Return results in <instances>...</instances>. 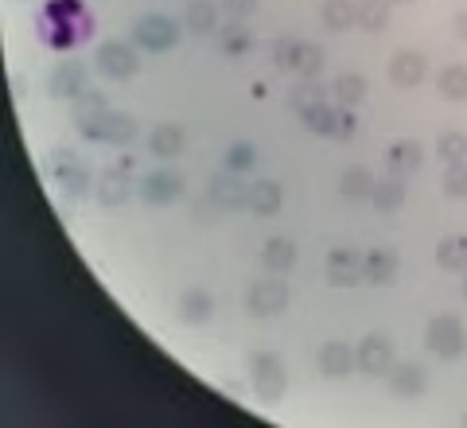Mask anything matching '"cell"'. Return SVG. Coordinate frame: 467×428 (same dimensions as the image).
<instances>
[{"instance_id": "cell-1", "label": "cell", "mask_w": 467, "mask_h": 428, "mask_svg": "<svg viewBox=\"0 0 467 428\" xmlns=\"http://www.w3.org/2000/svg\"><path fill=\"white\" fill-rule=\"evenodd\" d=\"M39 39L55 51H70L82 39H90L94 32V16L86 12L82 0H47V8L39 12Z\"/></svg>"}, {"instance_id": "cell-2", "label": "cell", "mask_w": 467, "mask_h": 428, "mask_svg": "<svg viewBox=\"0 0 467 428\" xmlns=\"http://www.w3.org/2000/svg\"><path fill=\"white\" fill-rule=\"evenodd\" d=\"M425 343H429V350L441 354V359H460V354L467 350V331H463V323L456 316H436L429 323Z\"/></svg>"}, {"instance_id": "cell-3", "label": "cell", "mask_w": 467, "mask_h": 428, "mask_svg": "<svg viewBox=\"0 0 467 428\" xmlns=\"http://www.w3.org/2000/svg\"><path fill=\"white\" fill-rule=\"evenodd\" d=\"M94 63H98V70L106 78H133L137 67H140V58H137V51L129 47V43L109 39V43H101V47H98Z\"/></svg>"}, {"instance_id": "cell-4", "label": "cell", "mask_w": 467, "mask_h": 428, "mask_svg": "<svg viewBox=\"0 0 467 428\" xmlns=\"http://www.w3.org/2000/svg\"><path fill=\"white\" fill-rule=\"evenodd\" d=\"M288 386V374H285V362L276 359V354H257L254 359V390L257 397H265V402H276V397L285 393Z\"/></svg>"}, {"instance_id": "cell-5", "label": "cell", "mask_w": 467, "mask_h": 428, "mask_svg": "<svg viewBox=\"0 0 467 428\" xmlns=\"http://www.w3.org/2000/svg\"><path fill=\"white\" fill-rule=\"evenodd\" d=\"M82 132L90 141H101V144H129L137 137V121L129 113H101L98 121H90Z\"/></svg>"}, {"instance_id": "cell-6", "label": "cell", "mask_w": 467, "mask_h": 428, "mask_svg": "<svg viewBox=\"0 0 467 428\" xmlns=\"http://www.w3.org/2000/svg\"><path fill=\"white\" fill-rule=\"evenodd\" d=\"M133 36H137L140 47H149V51H168V47H175V39H180L175 24L168 16H156V12H152V16H140L137 20Z\"/></svg>"}, {"instance_id": "cell-7", "label": "cell", "mask_w": 467, "mask_h": 428, "mask_svg": "<svg viewBox=\"0 0 467 428\" xmlns=\"http://www.w3.org/2000/svg\"><path fill=\"white\" fill-rule=\"evenodd\" d=\"M254 316H276L288 308V285L285 280H257L250 288V297H245Z\"/></svg>"}, {"instance_id": "cell-8", "label": "cell", "mask_w": 467, "mask_h": 428, "mask_svg": "<svg viewBox=\"0 0 467 428\" xmlns=\"http://www.w3.org/2000/svg\"><path fill=\"white\" fill-rule=\"evenodd\" d=\"M358 371L362 374H389L393 371V347H389V339L386 335H367L362 339V347H358Z\"/></svg>"}, {"instance_id": "cell-9", "label": "cell", "mask_w": 467, "mask_h": 428, "mask_svg": "<svg viewBox=\"0 0 467 428\" xmlns=\"http://www.w3.org/2000/svg\"><path fill=\"white\" fill-rule=\"evenodd\" d=\"M367 277L362 273V257L355 254V249H331V257H327V280L335 288H350V285H358V280Z\"/></svg>"}, {"instance_id": "cell-10", "label": "cell", "mask_w": 467, "mask_h": 428, "mask_svg": "<svg viewBox=\"0 0 467 428\" xmlns=\"http://www.w3.org/2000/svg\"><path fill=\"white\" fill-rule=\"evenodd\" d=\"M47 90L55 98H78L86 90V67L82 63H58L47 78Z\"/></svg>"}, {"instance_id": "cell-11", "label": "cell", "mask_w": 467, "mask_h": 428, "mask_svg": "<svg viewBox=\"0 0 467 428\" xmlns=\"http://www.w3.org/2000/svg\"><path fill=\"white\" fill-rule=\"evenodd\" d=\"M94 195L106 206H121L129 199V172L125 168H109L94 180Z\"/></svg>"}, {"instance_id": "cell-12", "label": "cell", "mask_w": 467, "mask_h": 428, "mask_svg": "<svg viewBox=\"0 0 467 428\" xmlns=\"http://www.w3.org/2000/svg\"><path fill=\"white\" fill-rule=\"evenodd\" d=\"M55 175H58V183L67 187V195H86L90 191V175H86L78 164H75V152L63 149V152H55Z\"/></svg>"}, {"instance_id": "cell-13", "label": "cell", "mask_w": 467, "mask_h": 428, "mask_svg": "<svg viewBox=\"0 0 467 428\" xmlns=\"http://www.w3.org/2000/svg\"><path fill=\"white\" fill-rule=\"evenodd\" d=\"M420 144L417 141H393L389 144V156H386V168H389V175H413L417 168H420Z\"/></svg>"}, {"instance_id": "cell-14", "label": "cell", "mask_w": 467, "mask_h": 428, "mask_svg": "<svg viewBox=\"0 0 467 428\" xmlns=\"http://www.w3.org/2000/svg\"><path fill=\"white\" fill-rule=\"evenodd\" d=\"M180 191H183V180L175 172H152V175H144V183H140V195L149 203H171Z\"/></svg>"}, {"instance_id": "cell-15", "label": "cell", "mask_w": 467, "mask_h": 428, "mask_svg": "<svg viewBox=\"0 0 467 428\" xmlns=\"http://www.w3.org/2000/svg\"><path fill=\"white\" fill-rule=\"evenodd\" d=\"M358 359L347 350V343H324V350H319V374L324 378H347L350 374V366H355Z\"/></svg>"}, {"instance_id": "cell-16", "label": "cell", "mask_w": 467, "mask_h": 428, "mask_svg": "<svg viewBox=\"0 0 467 428\" xmlns=\"http://www.w3.org/2000/svg\"><path fill=\"white\" fill-rule=\"evenodd\" d=\"M211 195L223 203L226 211H242V206H250V187H245L242 180H234V175H214Z\"/></svg>"}, {"instance_id": "cell-17", "label": "cell", "mask_w": 467, "mask_h": 428, "mask_svg": "<svg viewBox=\"0 0 467 428\" xmlns=\"http://www.w3.org/2000/svg\"><path fill=\"white\" fill-rule=\"evenodd\" d=\"M362 273H367L370 285H389V280L398 277V254H393V249H370V254L362 257Z\"/></svg>"}, {"instance_id": "cell-18", "label": "cell", "mask_w": 467, "mask_h": 428, "mask_svg": "<svg viewBox=\"0 0 467 428\" xmlns=\"http://www.w3.org/2000/svg\"><path fill=\"white\" fill-rule=\"evenodd\" d=\"M389 78H393V86H417L425 78V58L417 51H398L389 63Z\"/></svg>"}, {"instance_id": "cell-19", "label": "cell", "mask_w": 467, "mask_h": 428, "mask_svg": "<svg viewBox=\"0 0 467 428\" xmlns=\"http://www.w3.org/2000/svg\"><path fill=\"white\" fill-rule=\"evenodd\" d=\"M389 386L398 397H420L425 393V371H420L417 362H401V366H393Z\"/></svg>"}, {"instance_id": "cell-20", "label": "cell", "mask_w": 467, "mask_h": 428, "mask_svg": "<svg viewBox=\"0 0 467 428\" xmlns=\"http://www.w3.org/2000/svg\"><path fill=\"white\" fill-rule=\"evenodd\" d=\"M436 261L448 273H467V234H451L436 245Z\"/></svg>"}, {"instance_id": "cell-21", "label": "cell", "mask_w": 467, "mask_h": 428, "mask_svg": "<svg viewBox=\"0 0 467 428\" xmlns=\"http://www.w3.org/2000/svg\"><path fill=\"white\" fill-rule=\"evenodd\" d=\"M281 203H285V187H281V183L261 180V183L250 187V211H257V214H276V211H281Z\"/></svg>"}, {"instance_id": "cell-22", "label": "cell", "mask_w": 467, "mask_h": 428, "mask_svg": "<svg viewBox=\"0 0 467 428\" xmlns=\"http://www.w3.org/2000/svg\"><path fill=\"white\" fill-rule=\"evenodd\" d=\"M211 312H214L211 292H202V288H187L183 292V300H180V319L183 323H207Z\"/></svg>"}, {"instance_id": "cell-23", "label": "cell", "mask_w": 467, "mask_h": 428, "mask_svg": "<svg viewBox=\"0 0 467 428\" xmlns=\"http://www.w3.org/2000/svg\"><path fill=\"white\" fill-rule=\"evenodd\" d=\"M374 187H378L374 172H370V168H362V164L347 168V172H343V180H339V191H343L347 199H370V195H374Z\"/></svg>"}, {"instance_id": "cell-24", "label": "cell", "mask_w": 467, "mask_h": 428, "mask_svg": "<svg viewBox=\"0 0 467 428\" xmlns=\"http://www.w3.org/2000/svg\"><path fill=\"white\" fill-rule=\"evenodd\" d=\"M324 94H327V90H324V82H319V78H300V82L288 90V106L304 117L312 106H319V101H324Z\"/></svg>"}, {"instance_id": "cell-25", "label": "cell", "mask_w": 467, "mask_h": 428, "mask_svg": "<svg viewBox=\"0 0 467 428\" xmlns=\"http://www.w3.org/2000/svg\"><path fill=\"white\" fill-rule=\"evenodd\" d=\"M149 149H152V156H164V160L180 156L183 152V129L180 125H156V132L149 137Z\"/></svg>"}, {"instance_id": "cell-26", "label": "cell", "mask_w": 467, "mask_h": 428, "mask_svg": "<svg viewBox=\"0 0 467 428\" xmlns=\"http://www.w3.org/2000/svg\"><path fill=\"white\" fill-rule=\"evenodd\" d=\"M261 257H265V265L273 273H288L292 265H296V245H292L288 238H269L265 254H261Z\"/></svg>"}, {"instance_id": "cell-27", "label": "cell", "mask_w": 467, "mask_h": 428, "mask_svg": "<svg viewBox=\"0 0 467 428\" xmlns=\"http://www.w3.org/2000/svg\"><path fill=\"white\" fill-rule=\"evenodd\" d=\"M324 20L331 32H347L350 24H358V0H327Z\"/></svg>"}, {"instance_id": "cell-28", "label": "cell", "mask_w": 467, "mask_h": 428, "mask_svg": "<svg viewBox=\"0 0 467 428\" xmlns=\"http://www.w3.org/2000/svg\"><path fill=\"white\" fill-rule=\"evenodd\" d=\"M183 20H187V32H214L218 8L211 5V0H192L187 12H183Z\"/></svg>"}, {"instance_id": "cell-29", "label": "cell", "mask_w": 467, "mask_h": 428, "mask_svg": "<svg viewBox=\"0 0 467 428\" xmlns=\"http://www.w3.org/2000/svg\"><path fill=\"white\" fill-rule=\"evenodd\" d=\"M386 24H389V0H358V27L386 32Z\"/></svg>"}, {"instance_id": "cell-30", "label": "cell", "mask_w": 467, "mask_h": 428, "mask_svg": "<svg viewBox=\"0 0 467 428\" xmlns=\"http://www.w3.org/2000/svg\"><path fill=\"white\" fill-rule=\"evenodd\" d=\"M101 113H109V110H106V94L82 90V94L75 98V121H78V129H86L90 121H98Z\"/></svg>"}, {"instance_id": "cell-31", "label": "cell", "mask_w": 467, "mask_h": 428, "mask_svg": "<svg viewBox=\"0 0 467 428\" xmlns=\"http://www.w3.org/2000/svg\"><path fill=\"white\" fill-rule=\"evenodd\" d=\"M374 206H382V211H398V206L405 203V180L401 175H389V180H378L374 187Z\"/></svg>"}, {"instance_id": "cell-32", "label": "cell", "mask_w": 467, "mask_h": 428, "mask_svg": "<svg viewBox=\"0 0 467 428\" xmlns=\"http://www.w3.org/2000/svg\"><path fill=\"white\" fill-rule=\"evenodd\" d=\"M436 86H441V94L448 101H463L467 98V67H444L441 70V78H436Z\"/></svg>"}, {"instance_id": "cell-33", "label": "cell", "mask_w": 467, "mask_h": 428, "mask_svg": "<svg viewBox=\"0 0 467 428\" xmlns=\"http://www.w3.org/2000/svg\"><path fill=\"white\" fill-rule=\"evenodd\" d=\"M335 98H339V106H358L362 98H367V78L362 75H339L335 78Z\"/></svg>"}, {"instance_id": "cell-34", "label": "cell", "mask_w": 467, "mask_h": 428, "mask_svg": "<svg viewBox=\"0 0 467 428\" xmlns=\"http://www.w3.org/2000/svg\"><path fill=\"white\" fill-rule=\"evenodd\" d=\"M218 51L223 55H245L250 51V32H245L242 24H226L223 32H218Z\"/></svg>"}, {"instance_id": "cell-35", "label": "cell", "mask_w": 467, "mask_h": 428, "mask_svg": "<svg viewBox=\"0 0 467 428\" xmlns=\"http://www.w3.org/2000/svg\"><path fill=\"white\" fill-rule=\"evenodd\" d=\"M436 156H441L444 164H463L467 160V137L463 132H444V137L436 141Z\"/></svg>"}, {"instance_id": "cell-36", "label": "cell", "mask_w": 467, "mask_h": 428, "mask_svg": "<svg viewBox=\"0 0 467 428\" xmlns=\"http://www.w3.org/2000/svg\"><path fill=\"white\" fill-rule=\"evenodd\" d=\"M296 70L304 78H316L319 70H324V47H316V43H300L296 47Z\"/></svg>"}, {"instance_id": "cell-37", "label": "cell", "mask_w": 467, "mask_h": 428, "mask_svg": "<svg viewBox=\"0 0 467 428\" xmlns=\"http://www.w3.org/2000/svg\"><path fill=\"white\" fill-rule=\"evenodd\" d=\"M335 113H339V110H331L327 101H319V106H312L308 113H304V125H308L312 132H319V137H331V129H335Z\"/></svg>"}, {"instance_id": "cell-38", "label": "cell", "mask_w": 467, "mask_h": 428, "mask_svg": "<svg viewBox=\"0 0 467 428\" xmlns=\"http://www.w3.org/2000/svg\"><path fill=\"white\" fill-rule=\"evenodd\" d=\"M254 160H257L254 144L238 141V144H230V152H226V168H230V172H245V168H254Z\"/></svg>"}, {"instance_id": "cell-39", "label": "cell", "mask_w": 467, "mask_h": 428, "mask_svg": "<svg viewBox=\"0 0 467 428\" xmlns=\"http://www.w3.org/2000/svg\"><path fill=\"white\" fill-rule=\"evenodd\" d=\"M444 191L451 199H463L467 195V160L463 164H448V172H444Z\"/></svg>"}, {"instance_id": "cell-40", "label": "cell", "mask_w": 467, "mask_h": 428, "mask_svg": "<svg viewBox=\"0 0 467 428\" xmlns=\"http://www.w3.org/2000/svg\"><path fill=\"white\" fill-rule=\"evenodd\" d=\"M331 137L335 141H350L355 137V117H350V110L343 106L339 113H335V129H331Z\"/></svg>"}, {"instance_id": "cell-41", "label": "cell", "mask_w": 467, "mask_h": 428, "mask_svg": "<svg viewBox=\"0 0 467 428\" xmlns=\"http://www.w3.org/2000/svg\"><path fill=\"white\" fill-rule=\"evenodd\" d=\"M218 211H226V206H223V203H218L214 195H207V199H199V203L192 206V214H195V223H211V218H214Z\"/></svg>"}, {"instance_id": "cell-42", "label": "cell", "mask_w": 467, "mask_h": 428, "mask_svg": "<svg viewBox=\"0 0 467 428\" xmlns=\"http://www.w3.org/2000/svg\"><path fill=\"white\" fill-rule=\"evenodd\" d=\"M296 47H300V39H281V43H276V63H281V67H296Z\"/></svg>"}, {"instance_id": "cell-43", "label": "cell", "mask_w": 467, "mask_h": 428, "mask_svg": "<svg viewBox=\"0 0 467 428\" xmlns=\"http://www.w3.org/2000/svg\"><path fill=\"white\" fill-rule=\"evenodd\" d=\"M456 32H460V39H467V12H460V16H456Z\"/></svg>"}, {"instance_id": "cell-44", "label": "cell", "mask_w": 467, "mask_h": 428, "mask_svg": "<svg viewBox=\"0 0 467 428\" xmlns=\"http://www.w3.org/2000/svg\"><path fill=\"white\" fill-rule=\"evenodd\" d=\"M463 297H467V277H463Z\"/></svg>"}, {"instance_id": "cell-45", "label": "cell", "mask_w": 467, "mask_h": 428, "mask_svg": "<svg viewBox=\"0 0 467 428\" xmlns=\"http://www.w3.org/2000/svg\"><path fill=\"white\" fill-rule=\"evenodd\" d=\"M460 421H463V424H467V412H463V417H460Z\"/></svg>"}]
</instances>
